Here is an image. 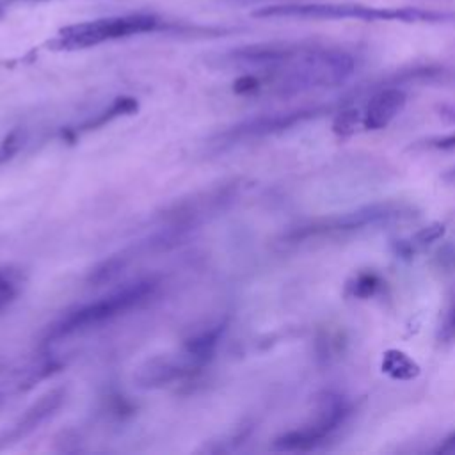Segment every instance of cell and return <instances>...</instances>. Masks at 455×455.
Segmentation results:
<instances>
[{
	"label": "cell",
	"instance_id": "1",
	"mask_svg": "<svg viewBox=\"0 0 455 455\" xmlns=\"http://www.w3.org/2000/svg\"><path fill=\"white\" fill-rule=\"evenodd\" d=\"M254 18L293 20H359V21H402V23H443L455 20L453 12L423 7H375L357 2H307L275 4L252 11Z\"/></svg>",
	"mask_w": 455,
	"mask_h": 455
},
{
	"label": "cell",
	"instance_id": "2",
	"mask_svg": "<svg viewBox=\"0 0 455 455\" xmlns=\"http://www.w3.org/2000/svg\"><path fill=\"white\" fill-rule=\"evenodd\" d=\"M172 28H176L172 23L153 12H128L68 25L59 30V36L50 43V46L57 50H82L116 39Z\"/></svg>",
	"mask_w": 455,
	"mask_h": 455
},
{
	"label": "cell",
	"instance_id": "3",
	"mask_svg": "<svg viewBox=\"0 0 455 455\" xmlns=\"http://www.w3.org/2000/svg\"><path fill=\"white\" fill-rule=\"evenodd\" d=\"M412 208L402 203H373L361 208H355L352 212L338 213L334 217L320 219L316 222H311L309 226L300 228L295 233V238H329V236H339L347 233H355L363 229H370L375 226H386L396 220H403L412 217Z\"/></svg>",
	"mask_w": 455,
	"mask_h": 455
},
{
	"label": "cell",
	"instance_id": "4",
	"mask_svg": "<svg viewBox=\"0 0 455 455\" xmlns=\"http://www.w3.org/2000/svg\"><path fill=\"white\" fill-rule=\"evenodd\" d=\"M350 403L341 395L327 393L320 400V407L307 425L299 430L288 432L277 439V448L286 451H302L315 448L316 444L323 443L331 437L348 418Z\"/></svg>",
	"mask_w": 455,
	"mask_h": 455
},
{
	"label": "cell",
	"instance_id": "5",
	"mask_svg": "<svg viewBox=\"0 0 455 455\" xmlns=\"http://www.w3.org/2000/svg\"><path fill=\"white\" fill-rule=\"evenodd\" d=\"M151 291V284L149 283H137L133 286H128L117 293H112L101 300H96L94 304L84 306L82 309L68 315L57 327H55V334L62 336V334H69L75 331H80L84 327L89 325H96L103 320H108L123 311L132 309L133 306H137L140 300H144Z\"/></svg>",
	"mask_w": 455,
	"mask_h": 455
},
{
	"label": "cell",
	"instance_id": "6",
	"mask_svg": "<svg viewBox=\"0 0 455 455\" xmlns=\"http://www.w3.org/2000/svg\"><path fill=\"white\" fill-rule=\"evenodd\" d=\"M407 103L405 91L398 87L379 89L363 110V130L377 132L391 124V121L403 110Z\"/></svg>",
	"mask_w": 455,
	"mask_h": 455
},
{
	"label": "cell",
	"instance_id": "7",
	"mask_svg": "<svg viewBox=\"0 0 455 455\" xmlns=\"http://www.w3.org/2000/svg\"><path fill=\"white\" fill-rule=\"evenodd\" d=\"M60 400H62V391H60V389L46 393V395L23 416V419L16 425L14 432H16L18 435H23V434H27L28 430H32L34 427H37L46 416L52 414L53 409L59 407Z\"/></svg>",
	"mask_w": 455,
	"mask_h": 455
},
{
	"label": "cell",
	"instance_id": "8",
	"mask_svg": "<svg viewBox=\"0 0 455 455\" xmlns=\"http://www.w3.org/2000/svg\"><path fill=\"white\" fill-rule=\"evenodd\" d=\"M444 231H446V228L441 222H434L430 226H425L419 231H416L412 236H409L407 240H400L396 243V252H400L402 256H412V254L427 249L428 245H432L439 238H443Z\"/></svg>",
	"mask_w": 455,
	"mask_h": 455
},
{
	"label": "cell",
	"instance_id": "9",
	"mask_svg": "<svg viewBox=\"0 0 455 455\" xmlns=\"http://www.w3.org/2000/svg\"><path fill=\"white\" fill-rule=\"evenodd\" d=\"M380 368L395 380H411L419 373V366L400 350H387L382 357Z\"/></svg>",
	"mask_w": 455,
	"mask_h": 455
},
{
	"label": "cell",
	"instance_id": "10",
	"mask_svg": "<svg viewBox=\"0 0 455 455\" xmlns=\"http://www.w3.org/2000/svg\"><path fill=\"white\" fill-rule=\"evenodd\" d=\"M382 279L375 274V272H359L355 274L345 288V293L352 299H359V300H366L373 295L379 293V290L382 288Z\"/></svg>",
	"mask_w": 455,
	"mask_h": 455
},
{
	"label": "cell",
	"instance_id": "11",
	"mask_svg": "<svg viewBox=\"0 0 455 455\" xmlns=\"http://www.w3.org/2000/svg\"><path fill=\"white\" fill-rule=\"evenodd\" d=\"M359 128H363V112L359 108H345L336 114L332 130L338 137L354 135Z\"/></svg>",
	"mask_w": 455,
	"mask_h": 455
},
{
	"label": "cell",
	"instance_id": "12",
	"mask_svg": "<svg viewBox=\"0 0 455 455\" xmlns=\"http://www.w3.org/2000/svg\"><path fill=\"white\" fill-rule=\"evenodd\" d=\"M437 338H439L441 343L455 341V299L451 300V304L448 306V309H446V313L443 316Z\"/></svg>",
	"mask_w": 455,
	"mask_h": 455
},
{
	"label": "cell",
	"instance_id": "13",
	"mask_svg": "<svg viewBox=\"0 0 455 455\" xmlns=\"http://www.w3.org/2000/svg\"><path fill=\"white\" fill-rule=\"evenodd\" d=\"M425 149H439V151H448L455 148V133H448L443 137H435V139H428L423 144Z\"/></svg>",
	"mask_w": 455,
	"mask_h": 455
},
{
	"label": "cell",
	"instance_id": "14",
	"mask_svg": "<svg viewBox=\"0 0 455 455\" xmlns=\"http://www.w3.org/2000/svg\"><path fill=\"white\" fill-rule=\"evenodd\" d=\"M435 453H443V455H453L455 453V432L450 434L437 448Z\"/></svg>",
	"mask_w": 455,
	"mask_h": 455
}]
</instances>
